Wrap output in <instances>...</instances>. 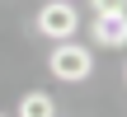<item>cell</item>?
Listing matches in <instances>:
<instances>
[{
    "label": "cell",
    "mask_w": 127,
    "mask_h": 117,
    "mask_svg": "<svg viewBox=\"0 0 127 117\" xmlns=\"http://www.w3.org/2000/svg\"><path fill=\"white\" fill-rule=\"evenodd\" d=\"M90 38L104 42V47H123V42H127V14H123V9H113V14H94Z\"/></svg>",
    "instance_id": "3957f363"
},
{
    "label": "cell",
    "mask_w": 127,
    "mask_h": 117,
    "mask_svg": "<svg viewBox=\"0 0 127 117\" xmlns=\"http://www.w3.org/2000/svg\"><path fill=\"white\" fill-rule=\"evenodd\" d=\"M14 117H57V98H52L47 89H28V94L19 98Z\"/></svg>",
    "instance_id": "277c9868"
},
{
    "label": "cell",
    "mask_w": 127,
    "mask_h": 117,
    "mask_svg": "<svg viewBox=\"0 0 127 117\" xmlns=\"http://www.w3.org/2000/svg\"><path fill=\"white\" fill-rule=\"evenodd\" d=\"M0 117H5V113H0Z\"/></svg>",
    "instance_id": "8992f818"
},
{
    "label": "cell",
    "mask_w": 127,
    "mask_h": 117,
    "mask_svg": "<svg viewBox=\"0 0 127 117\" xmlns=\"http://www.w3.org/2000/svg\"><path fill=\"white\" fill-rule=\"evenodd\" d=\"M75 28H80V9H75L71 0H47V5H38V14H33V33H38V38H52V42L75 38Z\"/></svg>",
    "instance_id": "7a4b0ae2"
},
{
    "label": "cell",
    "mask_w": 127,
    "mask_h": 117,
    "mask_svg": "<svg viewBox=\"0 0 127 117\" xmlns=\"http://www.w3.org/2000/svg\"><path fill=\"white\" fill-rule=\"evenodd\" d=\"M47 70H52V80H61V84H80V80L94 75V52H90L85 42L61 38V42H52V52H47Z\"/></svg>",
    "instance_id": "6da1fadb"
},
{
    "label": "cell",
    "mask_w": 127,
    "mask_h": 117,
    "mask_svg": "<svg viewBox=\"0 0 127 117\" xmlns=\"http://www.w3.org/2000/svg\"><path fill=\"white\" fill-rule=\"evenodd\" d=\"M127 0H94V14H113V9H123Z\"/></svg>",
    "instance_id": "5b68a950"
}]
</instances>
